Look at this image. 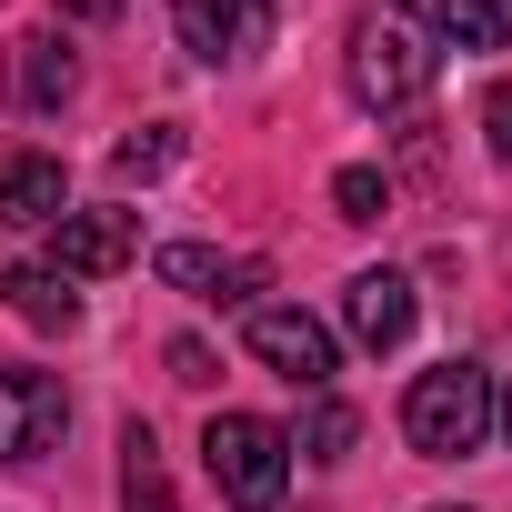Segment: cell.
Wrapping results in <instances>:
<instances>
[{
  "mask_svg": "<svg viewBox=\"0 0 512 512\" xmlns=\"http://www.w3.org/2000/svg\"><path fill=\"white\" fill-rule=\"evenodd\" d=\"M201 472L221 482L231 512H272V502L292 492V432L262 422V412H211V432H201Z\"/></svg>",
  "mask_w": 512,
  "mask_h": 512,
  "instance_id": "obj_2",
  "label": "cell"
},
{
  "mask_svg": "<svg viewBox=\"0 0 512 512\" xmlns=\"http://www.w3.org/2000/svg\"><path fill=\"white\" fill-rule=\"evenodd\" d=\"M71 432V392L61 372H0V462H41Z\"/></svg>",
  "mask_w": 512,
  "mask_h": 512,
  "instance_id": "obj_5",
  "label": "cell"
},
{
  "mask_svg": "<svg viewBox=\"0 0 512 512\" xmlns=\"http://www.w3.org/2000/svg\"><path fill=\"white\" fill-rule=\"evenodd\" d=\"M352 101L362 111H412L422 91H432V41L412 31V21H362L352 31Z\"/></svg>",
  "mask_w": 512,
  "mask_h": 512,
  "instance_id": "obj_3",
  "label": "cell"
},
{
  "mask_svg": "<svg viewBox=\"0 0 512 512\" xmlns=\"http://www.w3.org/2000/svg\"><path fill=\"white\" fill-rule=\"evenodd\" d=\"M11 101L21 111H61L71 91H81V61H71V41H51V31H31V41H11Z\"/></svg>",
  "mask_w": 512,
  "mask_h": 512,
  "instance_id": "obj_11",
  "label": "cell"
},
{
  "mask_svg": "<svg viewBox=\"0 0 512 512\" xmlns=\"http://www.w3.org/2000/svg\"><path fill=\"white\" fill-rule=\"evenodd\" d=\"M352 442H362V412H352V402H332V392H312V412H302L292 452H302V462H342Z\"/></svg>",
  "mask_w": 512,
  "mask_h": 512,
  "instance_id": "obj_14",
  "label": "cell"
},
{
  "mask_svg": "<svg viewBox=\"0 0 512 512\" xmlns=\"http://www.w3.org/2000/svg\"><path fill=\"white\" fill-rule=\"evenodd\" d=\"M131 262V211H61L51 221V272L61 282H101Z\"/></svg>",
  "mask_w": 512,
  "mask_h": 512,
  "instance_id": "obj_9",
  "label": "cell"
},
{
  "mask_svg": "<svg viewBox=\"0 0 512 512\" xmlns=\"http://www.w3.org/2000/svg\"><path fill=\"white\" fill-rule=\"evenodd\" d=\"M251 352H262V372H282L292 392H332V372H342L332 322H312L302 302H251Z\"/></svg>",
  "mask_w": 512,
  "mask_h": 512,
  "instance_id": "obj_4",
  "label": "cell"
},
{
  "mask_svg": "<svg viewBox=\"0 0 512 512\" xmlns=\"http://www.w3.org/2000/svg\"><path fill=\"white\" fill-rule=\"evenodd\" d=\"M121 512H171V482H161V452L141 422L121 432Z\"/></svg>",
  "mask_w": 512,
  "mask_h": 512,
  "instance_id": "obj_15",
  "label": "cell"
},
{
  "mask_svg": "<svg viewBox=\"0 0 512 512\" xmlns=\"http://www.w3.org/2000/svg\"><path fill=\"white\" fill-rule=\"evenodd\" d=\"M492 422H502V442H512V382H502V392H492Z\"/></svg>",
  "mask_w": 512,
  "mask_h": 512,
  "instance_id": "obj_21",
  "label": "cell"
},
{
  "mask_svg": "<svg viewBox=\"0 0 512 512\" xmlns=\"http://www.w3.org/2000/svg\"><path fill=\"white\" fill-rule=\"evenodd\" d=\"M432 512H452V502H432Z\"/></svg>",
  "mask_w": 512,
  "mask_h": 512,
  "instance_id": "obj_22",
  "label": "cell"
},
{
  "mask_svg": "<svg viewBox=\"0 0 512 512\" xmlns=\"http://www.w3.org/2000/svg\"><path fill=\"white\" fill-rule=\"evenodd\" d=\"M432 31L452 51H502L512 41V0H432Z\"/></svg>",
  "mask_w": 512,
  "mask_h": 512,
  "instance_id": "obj_13",
  "label": "cell"
},
{
  "mask_svg": "<svg viewBox=\"0 0 512 512\" xmlns=\"http://www.w3.org/2000/svg\"><path fill=\"white\" fill-rule=\"evenodd\" d=\"M61 211H71V181H61L51 151H11L0 161V221L11 231H51Z\"/></svg>",
  "mask_w": 512,
  "mask_h": 512,
  "instance_id": "obj_10",
  "label": "cell"
},
{
  "mask_svg": "<svg viewBox=\"0 0 512 512\" xmlns=\"http://www.w3.org/2000/svg\"><path fill=\"white\" fill-rule=\"evenodd\" d=\"M0 302H11L31 332H71V322H81V292H71L51 262H11V272H0Z\"/></svg>",
  "mask_w": 512,
  "mask_h": 512,
  "instance_id": "obj_12",
  "label": "cell"
},
{
  "mask_svg": "<svg viewBox=\"0 0 512 512\" xmlns=\"http://www.w3.org/2000/svg\"><path fill=\"white\" fill-rule=\"evenodd\" d=\"M272 11L282 0H171V31L191 61H251L272 41Z\"/></svg>",
  "mask_w": 512,
  "mask_h": 512,
  "instance_id": "obj_6",
  "label": "cell"
},
{
  "mask_svg": "<svg viewBox=\"0 0 512 512\" xmlns=\"http://www.w3.org/2000/svg\"><path fill=\"white\" fill-rule=\"evenodd\" d=\"M171 161H181V131H161V121H151V131H131V141L111 151V171H121V181H161Z\"/></svg>",
  "mask_w": 512,
  "mask_h": 512,
  "instance_id": "obj_17",
  "label": "cell"
},
{
  "mask_svg": "<svg viewBox=\"0 0 512 512\" xmlns=\"http://www.w3.org/2000/svg\"><path fill=\"white\" fill-rule=\"evenodd\" d=\"M71 21H121V0H61Z\"/></svg>",
  "mask_w": 512,
  "mask_h": 512,
  "instance_id": "obj_20",
  "label": "cell"
},
{
  "mask_svg": "<svg viewBox=\"0 0 512 512\" xmlns=\"http://www.w3.org/2000/svg\"><path fill=\"white\" fill-rule=\"evenodd\" d=\"M482 141H492V161H512V81L482 91Z\"/></svg>",
  "mask_w": 512,
  "mask_h": 512,
  "instance_id": "obj_18",
  "label": "cell"
},
{
  "mask_svg": "<svg viewBox=\"0 0 512 512\" xmlns=\"http://www.w3.org/2000/svg\"><path fill=\"white\" fill-rule=\"evenodd\" d=\"M171 382H191V392H211V382H221V362H211V342H171Z\"/></svg>",
  "mask_w": 512,
  "mask_h": 512,
  "instance_id": "obj_19",
  "label": "cell"
},
{
  "mask_svg": "<svg viewBox=\"0 0 512 512\" xmlns=\"http://www.w3.org/2000/svg\"><path fill=\"white\" fill-rule=\"evenodd\" d=\"M342 322H352V342L362 352H392V342H412V322H422V302H412V272H352L342 282Z\"/></svg>",
  "mask_w": 512,
  "mask_h": 512,
  "instance_id": "obj_8",
  "label": "cell"
},
{
  "mask_svg": "<svg viewBox=\"0 0 512 512\" xmlns=\"http://www.w3.org/2000/svg\"><path fill=\"white\" fill-rule=\"evenodd\" d=\"M482 432H492V372L482 362H432V372H412V392H402V442L422 452V462H462V452H482Z\"/></svg>",
  "mask_w": 512,
  "mask_h": 512,
  "instance_id": "obj_1",
  "label": "cell"
},
{
  "mask_svg": "<svg viewBox=\"0 0 512 512\" xmlns=\"http://www.w3.org/2000/svg\"><path fill=\"white\" fill-rule=\"evenodd\" d=\"M332 211H342L352 231H372V221L392 211V181H382L372 161H352V171H332Z\"/></svg>",
  "mask_w": 512,
  "mask_h": 512,
  "instance_id": "obj_16",
  "label": "cell"
},
{
  "mask_svg": "<svg viewBox=\"0 0 512 512\" xmlns=\"http://www.w3.org/2000/svg\"><path fill=\"white\" fill-rule=\"evenodd\" d=\"M171 292L211 302V312H251V292H262V262H241V251H211V241H161V262H151Z\"/></svg>",
  "mask_w": 512,
  "mask_h": 512,
  "instance_id": "obj_7",
  "label": "cell"
}]
</instances>
